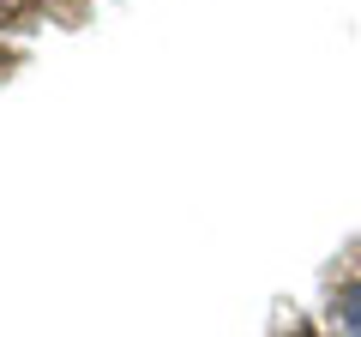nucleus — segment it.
Instances as JSON below:
<instances>
[{
  "mask_svg": "<svg viewBox=\"0 0 361 337\" xmlns=\"http://www.w3.org/2000/svg\"><path fill=\"white\" fill-rule=\"evenodd\" d=\"M331 319L343 325V337H361V277H349L331 301Z\"/></svg>",
  "mask_w": 361,
  "mask_h": 337,
  "instance_id": "f257e3e1",
  "label": "nucleus"
},
{
  "mask_svg": "<svg viewBox=\"0 0 361 337\" xmlns=\"http://www.w3.org/2000/svg\"><path fill=\"white\" fill-rule=\"evenodd\" d=\"M0 6H6V0H0Z\"/></svg>",
  "mask_w": 361,
  "mask_h": 337,
  "instance_id": "f03ea898",
  "label": "nucleus"
}]
</instances>
